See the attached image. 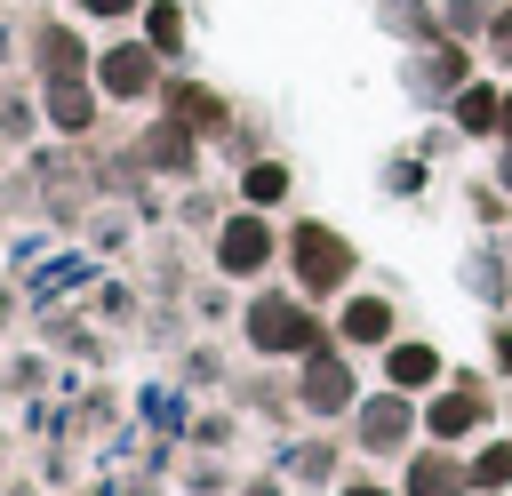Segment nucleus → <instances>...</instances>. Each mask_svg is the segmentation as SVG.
Segmentation results:
<instances>
[{"instance_id":"obj_6","label":"nucleus","mask_w":512,"mask_h":496,"mask_svg":"<svg viewBox=\"0 0 512 496\" xmlns=\"http://www.w3.org/2000/svg\"><path fill=\"white\" fill-rule=\"evenodd\" d=\"M480 424H488V392H480V384H440V392L424 400V432H432L440 448L472 440Z\"/></svg>"},{"instance_id":"obj_21","label":"nucleus","mask_w":512,"mask_h":496,"mask_svg":"<svg viewBox=\"0 0 512 496\" xmlns=\"http://www.w3.org/2000/svg\"><path fill=\"white\" fill-rule=\"evenodd\" d=\"M480 48H488V56H496V64L512 72V0L496 8V24H488V40H480Z\"/></svg>"},{"instance_id":"obj_25","label":"nucleus","mask_w":512,"mask_h":496,"mask_svg":"<svg viewBox=\"0 0 512 496\" xmlns=\"http://www.w3.org/2000/svg\"><path fill=\"white\" fill-rule=\"evenodd\" d=\"M496 368H512V328H504V336H496Z\"/></svg>"},{"instance_id":"obj_1","label":"nucleus","mask_w":512,"mask_h":496,"mask_svg":"<svg viewBox=\"0 0 512 496\" xmlns=\"http://www.w3.org/2000/svg\"><path fill=\"white\" fill-rule=\"evenodd\" d=\"M288 264H296V288H304V296H336V288H352V240L328 232L320 216H304V224L288 232Z\"/></svg>"},{"instance_id":"obj_3","label":"nucleus","mask_w":512,"mask_h":496,"mask_svg":"<svg viewBox=\"0 0 512 496\" xmlns=\"http://www.w3.org/2000/svg\"><path fill=\"white\" fill-rule=\"evenodd\" d=\"M160 48L136 32V40H112V48H96V88L112 96V104H144L152 88H160Z\"/></svg>"},{"instance_id":"obj_12","label":"nucleus","mask_w":512,"mask_h":496,"mask_svg":"<svg viewBox=\"0 0 512 496\" xmlns=\"http://www.w3.org/2000/svg\"><path fill=\"white\" fill-rule=\"evenodd\" d=\"M384 384H392V392H432V384H440V352L392 336V344H384Z\"/></svg>"},{"instance_id":"obj_5","label":"nucleus","mask_w":512,"mask_h":496,"mask_svg":"<svg viewBox=\"0 0 512 496\" xmlns=\"http://www.w3.org/2000/svg\"><path fill=\"white\" fill-rule=\"evenodd\" d=\"M296 400H304L312 416H344V408H360V384H352V360L320 344V352L304 360V376H296Z\"/></svg>"},{"instance_id":"obj_19","label":"nucleus","mask_w":512,"mask_h":496,"mask_svg":"<svg viewBox=\"0 0 512 496\" xmlns=\"http://www.w3.org/2000/svg\"><path fill=\"white\" fill-rule=\"evenodd\" d=\"M144 152H152V168H176V176H184V168H192V128H184V120H168V128H152V144H144Z\"/></svg>"},{"instance_id":"obj_17","label":"nucleus","mask_w":512,"mask_h":496,"mask_svg":"<svg viewBox=\"0 0 512 496\" xmlns=\"http://www.w3.org/2000/svg\"><path fill=\"white\" fill-rule=\"evenodd\" d=\"M496 8H504V0H440V32H448V40H488Z\"/></svg>"},{"instance_id":"obj_22","label":"nucleus","mask_w":512,"mask_h":496,"mask_svg":"<svg viewBox=\"0 0 512 496\" xmlns=\"http://www.w3.org/2000/svg\"><path fill=\"white\" fill-rule=\"evenodd\" d=\"M384 184H392V192H424V160H392Z\"/></svg>"},{"instance_id":"obj_4","label":"nucleus","mask_w":512,"mask_h":496,"mask_svg":"<svg viewBox=\"0 0 512 496\" xmlns=\"http://www.w3.org/2000/svg\"><path fill=\"white\" fill-rule=\"evenodd\" d=\"M416 416H424V408H408V392H376V400L352 408V440H360L368 456H400L408 432H416Z\"/></svg>"},{"instance_id":"obj_9","label":"nucleus","mask_w":512,"mask_h":496,"mask_svg":"<svg viewBox=\"0 0 512 496\" xmlns=\"http://www.w3.org/2000/svg\"><path fill=\"white\" fill-rule=\"evenodd\" d=\"M336 344H344V352H376V344H392V304H384V296H344V312H336Z\"/></svg>"},{"instance_id":"obj_11","label":"nucleus","mask_w":512,"mask_h":496,"mask_svg":"<svg viewBox=\"0 0 512 496\" xmlns=\"http://www.w3.org/2000/svg\"><path fill=\"white\" fill-rule=\"evenodd\" d=\"M448 120H456V136H496V128H504V88L464 80V88L448 96Z\"/></svg>"},{"instance_id":"obj_14","label":"nucleus","mask_w":512,"mask_h":496,"mask_svg":"<svg viewBox=\"0 0 512 496\" xmlns=\"http://www.w3.org/2000/svg\"><path fill=\"white\" fill-rule=\"evenodd\" d=\"M464 472H472V496H512V440H480Z\"/></svg>"},{"instance_id":"obj_18","label":"nucleus","mask_w":512,"mask_h":496,"mask_svg":"<svg viewBox=\"0 0 512 496\" xmlns=\"http://www.w3.org/2000/svg\"><path fill=\"white\" fill-rule=\"evenodd\" d=\"M144 40L160 56H184V8L176 0H144Z\"/></svg>"},{"instance_id":"obj_10","label":"nucleus","mask_w":512,"mask_h":496,"mask_svg":"<svg viewBox=\"0 0 512 496\" xmlns=\"http://www.w3.org/2000/svg\"><path fill=\"white\" fill-rule=\"evenodd\" d=\"M400 496H472V472H464V456H448L440 440L408 464V488Z\"/></svg>"},{"instance_id":"obj_23","label":"nucleus","mask_w":512,"mask_h":496,"mask_svg":"<svg viewBox=\"0 0 512 496\" xmlns=\"http://www.w3.org/2000/svg\"><path fill=\"white\" fill-rule=\"evenodd\" d=\"M144 0H80V16H96V24H120V16H136Z\"/></svg>"},{"instance_id":"obj_2","label":"nucleus","mask_w":512,"mask_h":496,"mask_svg":"<svg viewBox=\"0 0 512 496\" xmlns=\"http://www.w3.org/2000/svg\"><path fill=\"white\" fill-rule=\"evenodd\" d=\"M248 344H256V352H272V360H288V352H296V360H312L328 336H320V320H312L296 296H280V288H272V296H256V304H248Z\"/></svg>"},{"instance_id":"obj_20","label":"nucleus","mask_w":512,"mask_h":496,"mask_svg":"<svg viewBox=\"0 0 512 496\" xmlns=\"http://www.w3.org/2000/svg\"><path fill=\"white\" fill-rule=\"evenodd\" d=\"M240 192H248V208H272V200H288V168H280V160H256V168L240 176Z\"/></svg>"},{"instance_id":"obj_15","label":"nucleus","mask_w":512,"mask_h":496,"mask_svg":"<svg viewBox=\"0 0 512 496\" xmlns=\"http://www.w3.org/2000/svg\"><path fill=\"white\" fill-rule=\"evenodd\" d=\"M376 16L400 40H440V0H376Z\"/></svg>"},{"instance_id":"obj_7","label":"nucleus","mask_w":512,"mask_h":496,"mask_svg":"<svg viewBox=\"0 0 512 496\" xmlns=\"http://www.w3.org/2000/svg\"><path fill=\"white\" fill-rule=\"evenodd\" d=\"M216 264L232 272V280H256L264 264H272V224L248 208V216H224V232H216Z\"/></svg>"},{"instance_id":"obj_13","label":"nucleus","mask_w":512,"mask_h":496,"mask_svg":"<svg viewBox=\"0 0 512 496\" xmlns=\"http://www.w3.org/2000/svg\"><path fill=\"white\" fill-rule=\"evenodd\" d=\"M96 96H104V88H88L80 72H56V80H48V120H56L64 136H80V128L96 120Z\"/></svg>"},{"instance_id":"obj_24","label":"nucleus","mask_w":512,"mask_h":496,"mask_svg":"<svg viewBox=\"0 0 512 496\" xmlns=\"http://www.w3.org/2000/svg\"><path fill=\"white\" fill-rule=\"evenodd\" d=\"M472 216H480V224H504V192H488V184H472Z\"/></svg>"},{"instance_id":"obj_16","label":"nucleus","mask_w":512,"mask_h":496,"mask_svg":"<svg viewBox=\"0 0 512 496\" xmlns=\"http://www.w3.org/2000/svg\"><path fill=\"white\" fill-rule=\"evenodd\" d=\"M168 120H184L192 136H200V128H224V96H208V88L184 80V88H168Z\"/></svg>"},{"instance_id":"obj_26","label":"nucleus","mask_w":512,"mask_h":496,"mask_svg":"<svg viewBox=\"0 0 512 496\" xmlns=\"http://www.w3.org/2000/svg\"><path fill=\"white\" fill-rule=\"evenodd\" d=\"M496 184H504V192H512V144H504V160H496Z\"/></svg>"},{"instance_id":"obj_8","label":"nucleus","mask_w":512,"mask_h":496,"mask_svg":"<svg viewBox=\"0 0 512 496\" xmlns=\"http://www.w3.org/2000/svg\"><path fill=\"white\" fill-rule=\"evenodd\" d=\"M464 80H472V48H464V40H448V32H440V40H424V56L408 64V88H416V96H456Z\"/></svg>"},{"instance_id":"obj_28","label":"nucleus","mask_w":512,"mask_h":496,"mask_svg":"<svg viewBox=\"0 0 512 496\" xmlns=\"http://www.w3.org/2000/svg\"><path fill=\"white\" fill-rule=\"evenodd\" d=\"M344 496H392V488H376V480H352V488H344Z\"/></svg>"},{"instance_id":"obj_27","label":"nucleus","mask_w":512,"mask_h":496,"mask_svg":"<svg viewBox=\"0 0 512 496\" xmlns=\"http://www.w3.org/2000/svg\"><path fill=\"white\" fill-rule=\"evenodd\" d=\"M496 144H512V88H504V128H496Z\"/></svg>"}]
</instances>
